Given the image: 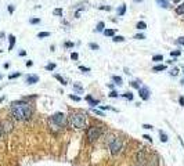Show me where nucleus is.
I'll return each instance as SVG.
<instances>
[{
	"instance_id": "nucleus-5",
	"label": "nucleus",
	"mask_w": 184,
	"mask_h": 166,
	"mask_svg": "<svg viewBox=\"0 0 184 166\" xmlns=\"http://www.w3.org/2000/svg\"><path fill=\"white\" fill-rule=\"evenodd\" d=\"M101 136V129L97 127V126H90L87 129V138L90 143H93V141H96L97 138H100Z\"/></svg>"
},
{
	"instance_id": "nucleus-52",
	"label": "nucleus",
	"mask_w": 184,
	"mask_h": 166,
	"mask_svg": "<svg viewBox=\"0 0 184 166\" xmlns=\"http://www.w3.org/2000/svg\"><path fill=\"white\" fill-rule=\"evenodd\" d=\"M180 2V0H175V3H179Z\"/></svg>"
},
{
	"instance_id": "nucleus-36",
	"label": "nucleus",
	"mask_w": 184,
	"mask_h": 166,
	"mask_svg": "<svg viewBox=\"0 0 184 166\" xmlns=\"http://www.w3.org/2000/svg\"><path fill=\"white\" fill-rule=\"evenodd\" d=\"M170 56H172V57H175V58H176V57H179V56H180V51H179V50H175V51H170Z\"/></svg>"
},
{
	"instance_id": "nucleus-16",
	"label": "nucleus",
	"mask_w": 184,
	"mask_h": 166,
	"mask_svg": "<svg viewBox=\"0 0 184 166\" xmlns=\"http://www.w3.org/2000/svg\"><path fill=\"white\" fill-rule=\"evenodd\" d=\"M159 137H161V141L162 143H168V136H166V133L165 131H162V130H159Z\"/></svg>"
},
{
	"instance_id": "nucleus-27",
	"label": "nucleus",
	"mask_w": 184,
	"mask_h": 166,
	"mask_svg": "<svg viewBox=\"0 0 184 166\" xmlns=\"http://www.w3.org/2000/svg\"><path fill=\"white\" fill-rule=\"evenodd\" d=\"M54 78H56V79H57V80H60V82H61V83H62V84H67V80H65V79H64V78H62V76H61V75H54Z\"/></svg>"
},
{
	"instance_id": "nucleus-10",
	"label": "nucleus",
	"mask_w": 184,
	"mask_h": 166,
	"mask_svg": "<svg viewBox=\"0 0 184 166\" xmlns=\"http://www.w3.org/2000/svg\"><path fill=\"white\" fill-rule=\"evenodd\" d=\"M86 101H87L89 104H90L91 107H94V105H98V104H100V101H98V100H94V98L91 97L90 94H89V96H86Z\"/></svg>"
},
{
	"instance_id": "nucleus-47",
	"label": "nucleus",
	"mask_w": 184,
	"mask_h": 166,
	"mask_svg": "<svg viewBox=\"0 0 184 166\" xmlns=\"http://www.w3.org/2000/svg\"><path fill=\"white\" fill-rule=\"evenodd\" d=\"M72 46H73L72 42H67V43H65V47H72Z\"/></svg>"
},
{
	"instance_id": "nucleus-17",
	"label": "nucleus",
	"mask_w": 184,
	"mask_h": 166,
	"mask_svg": "<svg viewBox=\"0 0 184 166\" xmlns=\"http://www.w3.org/2000/svg\"><path fill=\"white\" fill-rule=\"evenodd\" d=\"M125 13H126V4H121V7H119L118 10V15H125Z\"/></svg>"
},
{
	"instance_id": "nucleus-54",
	"label": "nucleus",
	"mask_w": 184,
	"mask_h": 166,
	"mask_svg": "<svg viewBox=\"0 0 184 166\" xmlns=\"http://www.w3.org/2000/svg\"><path fill=\"white\" fill-rule=\"evenodd\" d=\"M183 72H184V67H183Z\"/></svg>"
},
{
	"instance_id": "nucleus-43",
	"label": "nucleus",
	"mask_w": 184,
	"mask_h": 166,
	"mask_svg": "<svg viewBox=\"0 0 184 166\" xmlns=\"http://www.w3.org/2000/svg\"><path fill=\"white\" fill-rule=\"evenodd\" d=\"M8 13H10V14H13V13H14V6H13V4L8 6Z\"/></svg>"
},
{
	"instance_id": "nucleus-56",
	"label": "nucleus",
	"mask_w": 184,
	"mask_h": 166,
	"mask_svg": "<svg viewBox=\"0 0 184 166\" xmlns=\"http://www.w3.org/2000/svg\"><path fill=\"white\" fill-rule=\"evenodd\" d=\"M138 166H140V165H138Z\"/></svg>"
},
{
	"instance_id": "nucleus-4",
	"label": "nucleus",
	"mask_w": 184,
	"mask_h": 166,
	"mask_svg": "<svg viewBox=\"0 0 184 166\" xmlns=\"http://www.w3.org/2000/svg\"><path fill=\"white\" fill-rule=\"evenodd\" d=\"M50 123H53L54 126L62 129V127L67 126L68 119H67L65 114H62V112H56V114H54L53 116H51V119H50Z\"/></svg>"
},
{
	"instance_id": "nucleus-23",
	"label": "nucleus",
	"mask_w": 184,
	"mask_h": 166,
	"mask_svg": "<svg viewBox=\"0 0 184 166\" xmlns=\"http://www.w3.org/2000/svg\"><path fill=\"white\" fill-rule=\"evenodd\" d=\"M112 40H114V42H125V38L123 36H121V35H115Z\"/></svg>"
},
{
	"instance_id": "nucleus-7",
	"label": "nucleus",
	"mask_w": 184,
	"mask_h": 166,
	"mask_svg": "<svg viewBox=\"0 0 184 166\" xmlns=\"http://www.w3.org/2000/svg\"><path fill=\"white\" fill-rule=\"evenodd\" d=\"M136 161H137L138 163H144V162L147 161V158H145V152H144V150L137 151V154H136Z\"/></svg>"
},
{
	"instance_id": "nucleus-31",
	"label": "nucleus",
	"mask_w": 184,
	"mask_h": 166,
	"mask_svg": "<svg viewBox=\"0 0 184 166\" xmlns=\"http://www.w3.org/2000/svg\"><path fill=\"white\" fill-rule=\"evenodd\" d=\"M89 47H90L91 50H98V49H100L97 43H90V45H89Z\"/></svg>"
},
{
	"instance_id": "nucleus-1",
	"label": "nucleus",
	"mask_w": 184,
	"mask_h": 166,
	"mask_svg": "<svg viewBox=\"0 0 184 166\" xmlns=\"http://www.w3.org/2000/svg\"><path fill=\"white\" fill-rule=\"evenodd\" d=\"M10 108H11V115L14 116L15 120H28L33 114L32 105L29 103H26L25 100L13 101Z\"/></svg>"
},
{
	"instance_id": "nucleus-39",
	"label": "nucleus",
	"mask_w": 184,
	"mask_h": 166,
	"mask_svg": "<svg viewBox=\"0 0 184 166\" xmlns=\"http://www.w3.org/2000/svg\"><path fill=\"white\" fill-rule=\"evenodd\" d=\"M79 69H80V71H83V72H89V71H90V68H87V67H83V65H80V67H79Z\"/></svg>"
},
{
	"instance_id": "nucleus-34",
	"label": "nucleus",
	"mask_w": 184,
	"mask_h": 166,
	"mask_svg": "<svg viewBox=\"0 0 184 166\" xmlns=\"http://www.w3.org/2000/svg\"><path fill=\"white\" fill-rule=\"evenodd\" d=\"M143 129H147V130H152V129H154V126H152V125H148V123H144V125H143Z\"/></svg>"
},
{
	"instance_id": "nucleus-6",
	"label": "nucleus",
	"mask_w": 184,
	"mask_h": 166,
	"mask_svg": "<svg viewBox=\"0 0 184 166\" xmlns=\"http://www.w3.org/2000/svg\"><path fill=\"white\" fill-rule=\"evenodd\" d=\"M149 89L148 87H145V86H140V89H138V96H140L144 101H147L148 98H149Z\"/></svg>"
},
{
	"instance_id": "nucleus-19",
	"label": "nucleus",
	"mask_w": 184,
	"mask_h": 166,
	"mask_svg": "<svg viewBox=\"0 0 184 166\" xmlns=\"http://www.w3.org/2000/svg\"><path fill=\"white\" fill-rule=\"evenodd\" d=\"M152 61H155V62H161V61H163V56L162 54H156V56L152 57Z\"/></svg>"
},
{
	"instance_id": "nucleus-41",
	"label": "nucleus",
	"mask_w": 184,
	"mask_h": 166,
	"mask_svg": "<svg viewBox=\"0 0 184 166\" xmlns=\"http://www.w3.org/2000/svg\"><path fill=\"white\" fill-rule=\"evenodd\" d=\"M78 57H79L78 56V53H71V58L72 60H78Z\"/></svg>"
},
{
	"instance_id": "nucleus-46",
	"label": "nucleus",
	"mask_w": 184,
	"mask_h": 166,
	"mask_svg": "<svg viewBox=\"0 0 184 166\" xmlns=\"http://www.w3.org/2000/svg\"><path fill=\"white\" fill-rule=\"evenodd\" d=\"M177 42H179V45H183V46H184V36L179 38V40H177Z\"/></svg>"
},
{
	"instance_id": "nucleus-40",
	"label": "nucleus",
	"mask_w": 184,
	"mask_h": 166,
	"mask_svg": "<svg viewBox=\"0 0 184 166\" xmlns=\"http://www.w3.org/2000/svg\"><path fill=\"white\" fill-rule=\"evenodd\" d=\"M143 138H145L147 141H151V143H152V137L148 136V134H144V136H143Z\"/></svg>"
},
{
	"instance_id": "nucleus-32",
	"label": "nucleus",
	"mask_w": 184,
	"mask_h": 166,
	"mask_svg": "<svg viewBox=\"0 0 184 166\" xmlns=\"http://www.w3.org/2000/svg\"><path fill=\"white\" fill-rule=\"evenodd\" d=\"M21 76V73L19 72H15V73H11V75L8 76V79H15V78H19Z\"/></svg>"
},
{
	"instance_id": "nucleus-45",
	"label": "nucleus",
	"mask_w": 184,
	"mask_h": 166,
	"mask_svg": "<svg viewBox=\"0 0 184 166\" xmlns=\"http://www.w3.org/2000/svg\"><path fill=\"white\" fill-rule=\"evenodd\" d=\"M179 103H180V105H181V107H184V97L183 96L179 98Z\"/></svg>"
},
{
	"instance_id": "nucleus-29",
	"label": "nucleus",
	"mask_w": 184,
	"mask_h": 166,
	"mask_svg": "<svg viewBox=\"0 0 184 166\" xmlns=\"http://www.w3.org/2000/svg\"><path fill=\"white\" fill-rule=\"evenodd\" d=\"M39 22H40V18H30V19H29V24H32V25L39 24Z\"/></svg>"
},
{
	"instance_id": "nucleus-42",
	"label": "nucleus",
	"mask_w": 184,
	"mask_h": 166,
	"mask_svg": "<svg viewBox=\"0 0 184 166\" xmlns=\"http://www.w3.org/2000/svg\"><path fill=\"white\" fill-rule=\"evenodd\" d=\"M93 112H96L97 115H100V116H104V114L101 112V111H98V109H96V108H93Z\"/></svg>"
},
{
	"instance_id": "nucleus-13",
	"label": "nucleus",
	"mask_w": 184,
	"mask_h": 166,
	"mask_svg": "<svg viewBox=\"0 0 184 166\" xmlns=\"http://www.w3.org/2000/svg\"><path fill=\"white\" fill-rule=\"evenodd\" d=\"M165 69H166V65H163V64L155 65L154 68H152V71H154V72H161V71H165Z\"/></svg>"
},
{
	"instance_id": "nucleus-20",
	"label": "nucleus",
	"mask_w": 184,
	"mask_h": 166,
	"mask_svg": "<svg viewBox=\"0 0 184 166\" xmlns=\"http://www.w3.org/2000/svg\"><path fill=\"white\" fill-rule=\"evenodd\" d=\"M112 80H114V82L116 83L118 86H121V84H122V78H121V76H116V75L112 76Z\"/></svg>"
},
{
	"instance_id": "nucleus-37",
	"label": "nucleus",
	"mask_w": 184,
	"mask_h": 166,
	"mask_svg": "<svg viewBox=\"0 0 184 166\" xmlns=\"http://www.w3.org/2000/svg\"><path fill=\"white\" fill-rule=\"evenodd\" d=\"M69 98H71V100H73V101H80V97L73 96V94H69Z\"/></svg>"
},
{
	"instance_id": "nucleus-48",
	"label": "nucleus",
	"mask_w": 184,
	"mask_h": 166,
	"mask_svg": "<svg viewBox=\"0 0 184 166\" xmlns=\"http://www.w3.org/2000/svg\"><path fill=\"white\" fill-rule=\"evenodd\" d=\"M32 65H33L32 61H26V67H32Z\"/></svg>"
},
{
	"instance_id": "nucleus-33",
	"label": "nucleus",
	"mask_w": 184,
	"mask_h": 166,
	"mask_svg": "<svg viewBox=\"0 0 184 166\" xmlns=\"http://www.w3.org/2000/svg\"><path fill=\"white\" fill-rule=\"evenodd\" d=\"M110 97L111 98H116V97H119V94H118V91H115V90H112L111 93H110Z\"/></svg>"
},
{
	"instance_id": "nucleus-2",
	"label": "nucleus",
	"mask_w": 184,
	"mask_h": 166,
	"mask_svg": "<svg viewBox=\"0 0 184 166\" xmlns=\"http://www.w3.org/2000/svg\"><path fill=\"white\" fill-rule=\"evenodd\" d=\"M87 123L86 115L79 114V112H72L68 116V125L72 129H84Z\"/></svg>"
},
{
	"instance_id": "nucleus-51",
	"label": "nucleus",
	"mask_w": 184,
	"mask_h": 166,
	"mask_svg": "<svg viewBox=\"0 0 184 166\" xmlns=\"http://www.w3.org/2000/svg\"><path fill=\"white\" fill-rule=\"evenodd\" d=\"M134 2H136V3H138V2H143V0H134Z\"/></svg>"
},
{
	"instance_id": "nucleus-50",
	"label": "nucleus",
	"mask_w": 184,
	"mask_h": 166,
	"mask_svg": "<svg viewBox=\"0 0 184 166\" xmlns=\"http://www.w3.org/2000/svg\"><path fill=\"white\" fill-rule=\"evenodd\" d=\"M180 84H183V86H184V78H183L181 80H180Z\"/></svg>"
},
{
	"instance_id": "nucleus-3",
	"label": "nucleus",
	"mask_w": 184,
	"mask_h": 166,
	"mask_svg": "<svg viewBox=\"0 0 184 166\" xmlns=\"http://www.w3.org/2000/svg\"><path fill=\"white\" fill-rule=\"evenodd\" d=\"M108 148H110L111 154L114 155V157H116V155H119L121 151H122V141L119 140L118 137L111 136L108 138Z\"/></svg>"
},
{
	"instance_id": "nucleus-21",
	"label": "nucleus",
	"mask_w": 184,
	"mask_h": 166,
	"mask_svg": "<svg viewBox=\"0 0 184 166\" xmlns=\"http://www.w3.org/2000/svg\"><path fill=\"white\" fill-rule=\"evenodd\" d=\"M104 22H98L97 24V26H96V30L97 32H104Z\"/></svg>"
},
{
	"instance_id": "nucleus-49",
	"label": "nucleus",
	"mask_w": 184,
	"mask_h": 166,
	"mask_svg": "<svg viewBox=\"0 0 184 166\" xmlns=\"http://www.w3.org/2000/svg\"><path fill=\"white\" fill-rule=\"evenodd\" d=\"M2 39H4V33L0 32V42H2Z\"/></svg>"
},
{
	"instance_id": "nucleus-28",
	"label": "nucleus",
	"mask_w": 184,
	"mask_h": 166,
	"mask_svg": "<svg viewBox=\"0 0 184 166\" xmlns=\"http://www.w3.org/2000/svg\"><path fill=\"white\" fill-rule=\"evenodd\" d=\"M170 76H177V75H179V69H177V68H172V71H170Z\"/></svg>"
},
{
	"instance_id": "nucleus-9",
	"label": "nucleus",
	"mask_w": 184,
	"mask_h": 166,
	"mask_svg": "<svg viewBox=\"0 0 184 166\" xmlns=\"http://www.w3.org/2000/svg\"><path fill=\"white\" fill-rule=\"evenodd\" d=\"M3 127H4L6 133H10V131L13 130V127H14V125H13L10 120H4V122H3Z\"/></svg>"
},
{
	"instance_id": "nucleus-44",
	"label": "nucleus",
	"mask_w": 184,
	"mask_h": 166,
	"mask_svg": "<svg viewBox=\"0 0 184 166\" xmlns=\"http://www.w3.org/2000/svg\"><path fill=\"white\" fill-rule=\"evenodd\" d=\"M100 10H107V11H110V10H111V7H110V6H101V7H100Z\"/></svg>"
},
{
	"instance_id": "nucleus-11",
	"label": "nucleus",
	"mask_w": 184,
	"mask_h": 166,
	"mask_svg": "<svg viewBox=\"0 0 184 166\" xmlns=\"http://www.w3.org/2000/svg\"><path fill=\"white\" fill-rule=\"evenodd\" d=\"M155 2H156V4L162 8H169V6H170L168 0H155Z\"/></svg>"
},
{
	"instance_id": "nucleus-12",
	"label": "nucleus",
	"mask_w": 184,
	"mask_h": 166,
	"mask_svg": "<svg viewBox=\"0 0 184 166\" xmlns=\"http://www.w3.org/2000/svg\"><path fill=\"white\" fill-rule=\"evenodd\" d=\"M8 40H10L8 51H11V50L14 49V45H15V36H14V35H8Z\"/></svg>"
},
{
	"instance_id": "nucleus-22",
	"label": "nucleus",
	"mask_w": 184,
	"mask_h": 166,
	"mask_svg": "<svg viewBox=\"0 0 184 166\" xmlns=\"http://www.w3.org/2000/svg\"><path fill=\"white\" fill-rule=\"evenodd\" d=\"M49 36H50V32H39V33H37V38H39V39L49 38Z\"/></svg>"
},
{
	"instance_id": "nucleus-24",
	"label": "nucleus",
	"mask_w": 184,
	"mask_h": 166,
	"mask_svg": "<svg viewBox=\"0 0 184 166\" xmlns=\"http://www.w3.org/2000/svg\"><path fill=\"white\" fill-rule=\"evenodd\" d=\"M73 90H76L78 93H83V89H82V86H80V84H78V83H73Z\"/></svg>"
},
{
	"instance_id": "nucleus-38",
	"label": "nucleus",
	"mask_w": 184,
	"mask_h": 166,
	"mask_svg": "<svg viewBox=\"0 0 184 166\" xmlns=\"http://www.w3.org/2000/svg\"><path fill=\"white\" fill-rule=\"evenodd\" d=\"M130 84H132L133 87H136V89H137V90L140 89V84H138V82H137V80H134V82H132Z\"/></svg>"
},
{
	"instance_id": "nucleus-25",
	"label": "nucleus",
	"mask_w": 184,
	"mask_h": 166,
	"mask_svg": "<svg viewBox=\"0 0 184 166\" xmlns=\"http://www.w3.org/2000/svg\"><path fill=\"white\" fill-rule=\"evenodd\" d=\"M122 96H123V97L126 98V100H129V101H132V100H133V94L130 93V91H127V93H123Z\"/></svg>"
},
{
	"instance_id": "nucleus-26",
	"label": "nucleus",
	"mask_w": 184,
	"mask_h": 166,
	"mask_svg": "<svg viewBox=\"0 0 184 166\" xmlns=\"http://www.w3.org/2000/svg\"><path fill=\"white\" fill-rule=\"evenodd\" d=\"M53 69H56V64L54 62H50L46 65V71H53Z\"/></svg>"
},
{
	"instance_id": "nucleus-14",
	"label": "nucleus",
	"mask_w": 184,
	"mask_h": 166,
	"mask_svg": "<svg viewBox=\"0 0 184 166\" xmlns=\"http://www.w3.org/2000/svg\"><path fill=\"white\" fill-rule=\"evenodd\" d=\"M115 33H116V29H104V35L105 36H112V38H114Z\"/></svg>"
},
{
	"instance_id": "nucleus-15",
	"label": "nucleus",
	"mask_w": 184,
	"mask_h": 166,
	"mask_svg": "<svg viewBox=\"0 0 184 166\" xmlns=\"http://www.w3.org/2000/svg\"><path fill=\"white\" fill-rule=\"evenodd\" d=\"M176 13H177V14H184V2H181V3H180V4L179 6H177V8H176Z\"/></svg>"
},
{
	"instance_id": "nucleus-55",
	"label": "nucleus",
	"mask_w": 184,
	"mask_h": 166,
	"mask_svg": "<svg viewBox=\"0 0 184 166\" xmlns=\"http://www.w3.org/2000/svg\"><path fill=\"white\" fill-rule=\"evenodd\" d=\"M0 79H2V75H0Z\"/></svg>"
},
{
	"instance_id": "nucleus-18",
	"label": "nucleus",
	"mask_w": 184,
	"mask_h": 166,
	"mask_svg": "<svg viewBox=\"0 0 184 166\" xmlns=\"http://www.w3.org/2000/svg\"><path fill=\"white\" fill-rule=\"evenodd\" d=\"M136 28H137V29H145V28H147V24H145L144 21H138L137 22V25H136Z\"/></svg>"
},
{
	"instance_id": "nucleus-30",
	"label": "nucleus",
	"mask_w": 184,
	"mask_h": 166,
	"mask_svg": "<svg viewBox=\"0 0 184 166\" xmlns=\"http://www.w3.org/2000/svg\"><path fill=\"white\" fill-rule=\"evenodd\" d=\"M53 14L54 15H62V8H56L53 11Z\"/></svg>"
},
{
	"instance_id": "nucleus-35",
	"label": "nucleus",
	"mask_w": 184,
	"mask_h": 166,
	"mask_svg": "<svg viewBox=\"0 0 184 166\" xmlns=\"http://www.w3.org/2000/svg\"><path fill=\"white\" fill-rule=\"evenodd\" d=\"M134 39H137V40H143V39H145V36L143 35V33H137V35L134 36Z\"/></svg>"
},
{
	"instance_id": "nucleus-8",
	"label": "nucleus",
	"mask_w": 184,
	"mask_h": 166,
	"mask_svg": "<svg viewBox=\"0 0 184 166\" xmlns=\"http://www.w3.org/2000/svg\"><path fill=\"white\" fill-rule=\"evenodd\" d=\"M39 82V76L37 75H28L26 76V83L28 84H35Z\"/></svg>"
},
{
	"instance_id": "nucleus-53",
	"label": "nucleus",
	"mask_w": 184,
	"mask_h": 166,
	"mask_svg": "<svg viewBox=\"0 0 184 166\" xmlns=\"http://www.w3.org/2000/svg\"><path fill=\"white\" fill-rule=\"evenodd\" d=\"M0 137H2V129H0Z\"/></svg>"
}]
</instances>
